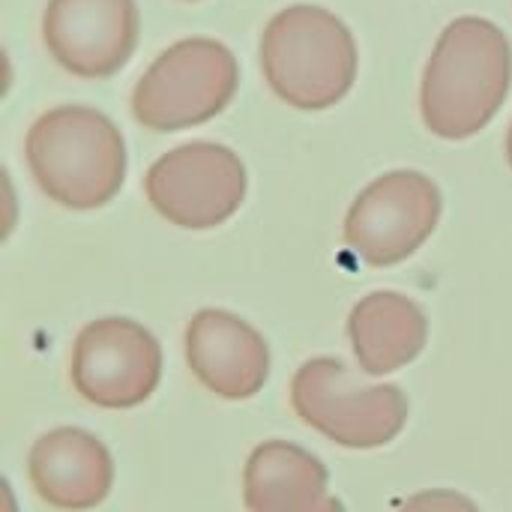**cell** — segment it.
I'll return each instance as SVG.
<instances>
[{"instance_id":"cell-10","label":"cell","mask_w":512,"mask_h":512,"mask_svg":"<svg viewBox=\"0 0 512 512\" xmlns=\"http://www.w3.org/2000/svg\"><path fill=\"white\" fill-rule=\"evenodd\" d=\"M186 360L192 375L228 402L252 399L270 375V348L264 336L225 309H201L189 321Z\"/></svg>"},{"instance_id":"cell-2","label":"cell","mask_w":512,"mask_h":512,"mask_svg":"<svg viewBox=\"0 0 512 512\" xmlns=\"http://www.w3.org/2000/svg\"><path fill=\"white\" fill-rule=\"evenodd\" d=\"M36 186L66 210L114 201L126 180V141L111 117L87 105L39 114L24 141Z\"/></svg>"},{"instance_id":"cell-6","label":"cell","mask_w":512,"mask_h":512,"mask_svg":"<svg viewBox=\"0 0 512 512\" xmlns=\"http://www.w3.org/2000/svg\"><path fill=\"white\" fill-rule=\"evenodd\" d=\"M243 159L216 141H192L159 156L144 192L153 210L177 228L207 231L228 222L246 198Z\"/></svg>"},{"instance_id":"cell-15","label":"cell","mask_w":512,"mask_h":512,"mask_svg":"<svg viewBox=\"0 0 512 512\" xmlns=\"http://www.w3.org/2000/svg\"><path fill=\"white\" fill-rule=\"evenodd\" d=\"M318 512H345V504H342L339 498H327V504Z\"/></svg>"},{"instance_id":"cell-14","label":"cell","mask_w":512,"mask_h":512,"mask_svg":"<svg viewBox=\"0 0 512 512\" xmlns=\"http://www.w3.org/2000/svg\"><path fill=\"white\" fill-rule=\"evenodd\" d=\"M399 512H480V507L459 492L432 489V492H420V495L408 498Z\"/></svg>"},{"instance_id":"cell-12","label":"cell","mask_w":512,"mask_h":512,"mask_svg":"<svg viewBox=\"0 0 512 512\" xmlns=\"http://www.w3.org/2000/svg\"><path fill=\"white\" fill-rule=\"evenodd\" d=\"M348 336L360 369L384 378L420 357L429 339V321L411 297L375 291L351 309Z\"/></svg>"},{"instance_id":"cell-8","label":"cell","mask_w":512,"mask_h":512,"mask_svg":"<svg viewBox=\"0 0 512 512\" xmlns=\"http://www.w3.org/2000/svg\"><path fill=\"white\" fill-rule=\"evenodd\" d=\"M69 375L90 405L126 411L159 387L162 348L150 330L129 318H99L78 333Z\"/></svg>"},{"instance_id":"cell-9","label":"cell","mask_w":512,"mask_h":512,"mask_svg":"<svg viewBox=\"0 0 512 512\" xmlns=\"http://www.w3.org/2000/svg\"><path fill=\"white\" fill-rule=\"evenodd\" d=\"M141 33L135 0H48L42 39L60 69L108 78L135 54Z\"/></svg>"},{"instance_id":"cell-1","label":"cell","mask_w":512,"mask_h":512,"mask_svg":"<svg viewBox=\"0 0 512 512\" xmlns=\"http://www.w3.org/2000/svg\"><path fill=\"white\" fill-rule=\"evenodd\" d=\"M512 84L510 39L480 15L450 21L426 63L420 87L423 123L444 141H465L486 129Z\"/></svg>"},{"instance_id":"cell-13","label":"cell","mask_w":512,"mask_h":512,"mask_svg":"<svg viewBox=\"0 0 512 512\" xmlns=\"http://www.w3.org/2000/svg\"><path fill=\"white\" fill-rule=\"evenodd\" d=\"M327 468L309 450L288 441H264L243 474L249 512H318L327 504Z\"/></svg>"},{"instance_id":"cell-4","label":"cell","mask_w":512,"mask_h":512,"mask_svg":"<svg viewBox=\"0 0 512 512\" xmlns=\"http://www.w3.org/2000/svg\"><path fill=\"white\" fill-rule=\"evenodd\" d=\"M297 417L348 450H378L408 423V399L396 384H369L336 357L303 363L291 384Z\"/></svg>"},{"instance_id":"cell-3","label":"cell","mask_w":512,"mask_h":512,"mask_svg":"<svg viewBox=\"0 0 512 512\" xmlns=\"http://www.w3.org/2000/svg\"><path fill=\"white\" fill-rule=\"evenodd\" d=\"M357 66L354 33L324 6H288L261 36V69L270 90L300 111L342 102L357 81Z\"/></svg>"},{"instance_id":"cell-7","label":"cell","mask_w":512,"mask_h":512,"mask_svg":"<svg viewBox=\"0 0 512 512\" xmlns=\"http://www.w3.org/2000/svg\"><path fill=\"white\" fill-rule=\"evenodd\" d=\"M441 189L420 171H390L372 180L345 216V243L372 267L411 258L441 222Z\"/></svg>"},{"instance_id":"cell-11","label":"cell","mask_w":512,"mask_h":512,"mask_svg":"<svg viewBox=\"0 0 512 512\" xmlns=\"http://www.w3.org/2000/svg\"><path fill=\"white\" fill-rule=\"evenodd\" d=\"M27 477L39 501L63 512L99 507L114 486V462L105 444L84 429L45 432L27 459Z\"/></svg>"},{"instance_id":"cell-16","label":"cell","mask_w":512,"mask_h":512,"mask_svg":"<svg viewBox=\"0 0 512 512\" xmlns=\"http://www.w3.org/2000/svg\"><path fill=\"white\" fill-rule=\"evenodd\" d=\"M507 159H510V168H512V126H510V135H507Z\"/></svg>"},{"instance_id":"cell-5","label":"cell","mask_w":512,"mask_h":512,"mask_svg":"<svg viewBox=\"0 0 512 512\" xmlns=\"http://www.w3.org/2000/svg\"><path fill=\"white\" fill-rule=\"evenodd\" d=\"M240 87V66L228 45L192 36L162 51L132 93V114L153 132L201 126L222 114Z\"/></svg>"}]
</instances>
